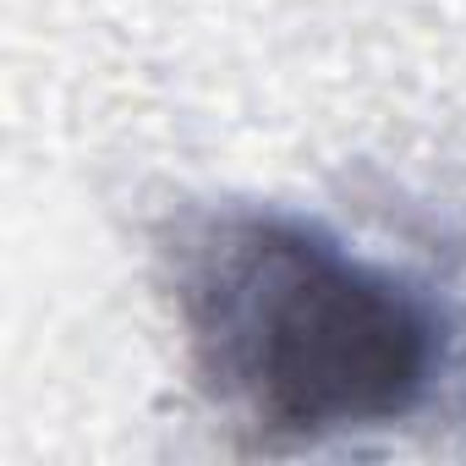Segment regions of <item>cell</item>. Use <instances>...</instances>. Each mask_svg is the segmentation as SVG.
Segmentation results:
<instances>
[{
  "mask_svg": "<svg viewBox=\"0 0 466 466\" xmlns=\"http://www.w3.org/2000/svg\"><path fill=\"white\" fill-rule=\"evenodd\" d=\"M198 395L264 450H319L428 417L461 368L455 308L319 214L181 203L154 237Z\"/></svg>",
  "mask_w": 466,
  "mask_h": 466,
  "instance_id": "obj_1",
  "label": "cell"
}]
</instances>
